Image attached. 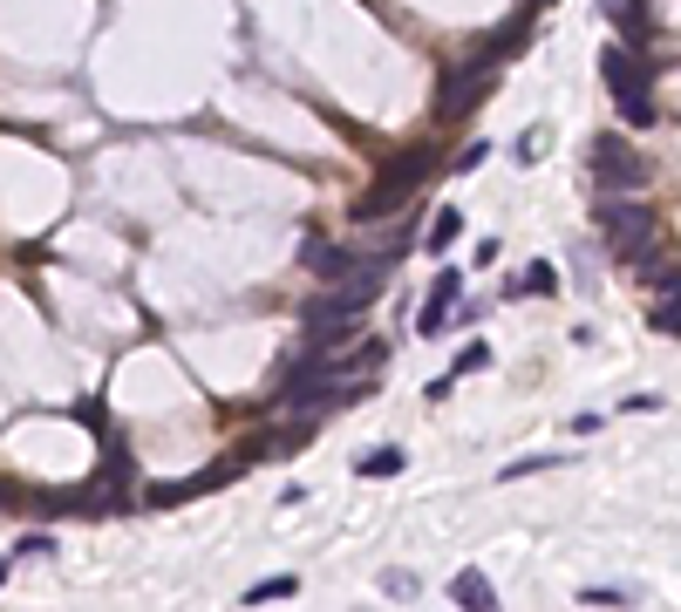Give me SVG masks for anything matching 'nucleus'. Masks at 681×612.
Segmentation results:
<instances>
[{"mask_svg": "<svg viewBox=\"0 0 681 612\" xmlns=\"http://www.w3.org/2000/svg\"><path fill=\"white\" fill-rule=\"evenodd\" d=\"M552 463H566V456H518V463H504V476H532V470H552Z\"/></svg>", "mask_w": 681, "mask_h": 612, "instance_id": "412c9836", "label": "nucleus"}, {"mask_svg": "<svg viewBox=\"0 0 681 612\" xmlns=\"http://www.w3.org/2000/svg\"><path fill=\"white\" fill-rule=\"evenodd\" d=\"M457 299H464V266H443L437 272V286L423 293V314H416V334L423 341H437L450 334V320H457Z\"/></svg>", "mask_w": 681, "mask_h": 612, "instance_id": "0eeeda50", "label": "nucleus"}, {"mask_svg": "<svg viewBox=\"0 0 681 612\" xmlns=\"http://www.w3.org/2000/svg\"><path fill=\"white\" fill-rule=\"evenodd\" d=\"M457 239H464V212H457V204H443V212L430 218V239H423V245H430V252H450Z\"/></svg>", "mask_w": 681, "mask_h": 612, "instance_id": "ddd939ff", "label": "nucleus"}, {"mask_svg": "<svg viewBox=\"0 0 681 612\" xmlns=\"http://www.w3.org/2000/svg\"><path fill=\"white\" fill-rule=\"evenodd\" d=\"M484 157H491V143H470V150H464V157H457V164H450V170H457V177H464V170H477V164H484Z\"/></svg>", "mask_w": 681, "mask_h": 612, "instance_id": "4be33fe9", "label": "nucleus"}, {"mask_svg": "<svg viewBox=\"0 0 681 612\" xmlns=\"http://www.w3.org/2000/svg\"><path fill=\"white\" fill-rule=\"evenodd\" d=\"M627 266L641 272V286H647V293H674V286H681L674 259H647V252H634V259H627Z\"/></svg>", "mask_w": 681, "mask_h": 612, "instance_id": "f8f14e48", "label": "nucleus"}, {"mask_svg": "<svg viewBox=\"0 0 681 612\" xmlns=\"http://www.w3.org/2000/svg\"><path fill=\"white\" fill-rule=\"evenodd\" d=\"M477 368H491V347H484V341H470V347L457 354V374H477Z\"/></svg>", "mask_w": 681, "mask_h": 612, "instance_id": "6ab92c4d", "label": "nucleus"}, {"mask_svg": "<svg viewBox=\"0 0 681 612\" xmlns=\"http://www.w3.org/2000/svg\"><path fill=\"white\" fill-rule=\"evenodd\" d=\"M430 170H443V164H437V150H423V143H416V150H402V157H389L382 170H375V184L355 197V218L375 225V218L402 212V204H409L423 184H430Z\"/></svg>", "mask_w": 681, "mask_h": 612, "instance_id": "f257e3e1", "label": "nucleus"}, {"mask_svg": "<svg viewBox=\"0 0 681 612\" xmlns=\"http://www.w3.org/2000/svg\"><path fill=\"white\" fill-rule=\"evenodd\" d=\"M14 558H55V538H48V531H28V538L14 545Z\"/></svg>", "mask_w": 681, "mask_h": 612, "instance_id": "f3484780", "label": "nucleus"}, {"mask_svg": "<svg viewBox=\"0 0 681 612\" xmlns=\"http://www.w3.org/2000/svg\"><path fill=\"white\" fill-rule=\"evenodd\" d=\"M587 164H593V184H600V197H641L647 184H654V170H647V157L627 137H593V150H587Z\"/></svg>", "mask_w": 681, "mask_h": 612, "instance_id": "7ed1b4c3", "label": "nucleus"}, {"mask_svg": "<svg viewBox=\"0 0 681 612\" xmlns=\"http://www.w3.org/2000/svg\"><path fill=\"white\" fill-rule=\"evenodd\" d=\"M402 463H409L402 449H368V456H362V476H395Z\"/></svg>", "mask_w": 681, "mask_h": 612, "instance_id": "dca6fc26", "label": "nucleus"}, {"mask_svg": "<svg viewBox=\"0 0 681 612\" xmlns=\"http://www.w3.org/2000/svg\"><path fill=\"white\" fill-rule=\"evenodd\" d=\"M539 293H559V272H552L545 259H532V266L512 279V286H504V299H539Z\"/></svg>", "mask_w": 681, "mask_h": 612, "instance_id": "9b49d317", "label": "nucleus"}, {"mask_svg": "<svg viewBox=\"0 0 681 612\" xmlns=\"http://www.w3.org/2000/svg\"><path fill=\"white\" fill-rule=\"evenodd\" d=\"M491 62L484 55H464V62H450L443 68V82H437V123H457V116H470V102L491 89Z\"/></svg>", "mask_w": 681, "mask_h": 612, "instance_id": "423d86ee", "label": "nucleus"}, {"mask_svg": "<svg viewBox=\"0 0 681 612\" xmlns=\"http://www.w3.org/2000/svg\"><path fill=\"white\" fill-rule=\"evenodd\" d=\"M647 327H654V334H674V327H681V306H674V293H654V314H647Z\"/></svg>", "mask_w": 681, "mask_h": 612, "instance_id": "2eb2a0df", "label": "nucleus"}, {"mask_svg": "<svg viewBox=\"0 0 681 612\" xmlns=\"http://www.w3.org/2000/svg\"><path fill=\"white\" fill-rule=\"evenodd\" d=\"M579 605H627V592H620V585H587Z\"/></svg>", "mask_w": 681, "mask_h": 612, "instance_id": "a211bd4d", "label": "nucleus"}, {"mask_svg": "<svg viewBox=\"0 0 681 612\" xmlns=\"http://www.w3.org/2000/svg\"><path fill=\"white\" fill-rule=\"evenodd\" d=\"M300 334H307L314 354H341L348 341L362 334V306H355V299H341L335 286H327L320 299H307V314H300Z\"/></svg>", "mask_w": 681, "mask_h": 612, "instance_id": "20e7f679", "label": "nucleus"}, {"mask_svg": "<svg viewBox=\"0 0 681 612\" xmlns=\"http://www.w3.org/2000/svg\"><path fill=\"white\" fill-rule=\"evenodd\" d=\"M600 75H607L627 130H654L661 123V110H654V62H641L634 48H600Z\"/></svg>", "mask_w": 681, "mask_h": 612, "instance_id": "f03ea898", "label": "nucleus"}, {"mask_svg": "<svg viewBox=\"0 0 681 612\" xmlns=\"http://www.w3.org/2000/svg\"><path fill=\"white\" fill-rule=\"evenodd\" d=\"M293 592H300V578H260L245 592V605H273V599H293Z\"/></svg>", "mask_w": 681, "mask_h": 612, "instance_id": "4468645a", "label": "nucleus"}, {"mask_svg": "<svg viewBox=\"0 0 681 612\" xmlns=\"http://www.w3.org/2000/svg\"><path fill=\"white\" fill-rule=\"evenodd\" d=\"M382 592L389 599H416V572H382Z\"/></svg>", "mask_w": 681, "mask_h": 612, "instance_id": "aec40b11", "label": "nucleus"}, {"mask_svg": "<svg viewBox=\"0 0 681 612\" xmlns=\"http://www.w3.org/2000/svg\"><path fill=\"white\" fill-rule=\"evenodd\" d=\"M600 14H607L614 28L627 35V41H647V35H654V21H647V0H600Z\"/></svg>", "mask_w": 681, "mask_h": 612, "instance_id": "1a4fd4ad", "label": "nucleus"}, {"mask_svg": "<svg viewBox=\"0 0 681 612\" xmlns=\"http://www.w3.org/2000/svg\"><path fill=\"white\" fill-rule=\"evenodd\" d=\"M362 252H348V245H327V239H307V272L320 279V286H341L348 272H355Z\"/></svg>", "mask_w": 681, "mask_h": 612, "instance_id": "6e6552de", "label": "nucleus"}, {"mask_svg": "<svg viewBox=\"0 0 681 612\" xmlns=\"http://www.w3.org/2000/svg\"><path fill=\"white\" fill-rule=\"evenodd\" d=\"M8 578H14V558H8V551H0V585H8Z\"/></svg>", "mask_w": 681, "mask_h": 612, "instance_id": "5701e85b", "label": "nucleus"}, {"mask_svg": "<svg viewBox=\"0 0 681 612\" xmlns=\"http://www.w3.org/2000/svg\"><path fill=\"white\" fill-rule=\"evenodd\" d=\"M600 239L614 245V259H634V252H647L654 245V212L641 197H600Z\"/></svg>", "mask_w": 681, "mask_h": 612, "instance_id": "39448f33", "label": "nucleus"}, {"mask_svg": "<svg viewBox=\"0 0 681 612\" xmlns=\"http://www.w3.org/2000/svg\"><path fill=\"white\" fill-rule=\"evenodd\" d=\"M450 599H457V605H470V612H491V605H497L491 578H484V572H470V565H464L457 578H450Z\"/></svg>", "mask_w": 681, "mask_h": 612, "instance_id": "9d476101", "label": "nucleus"}]
</instances>
